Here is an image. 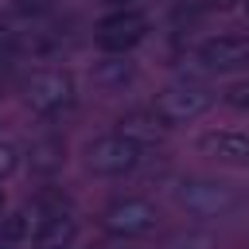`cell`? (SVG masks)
<instances>
[{"label": "cell", "instance_id": "cell-6", "mask_svg": "<svg viewBox=\"0 0 249 249\" xmlns=\"http://www.w3.org/2000/svg\"><path fill=\"white\" fill-rule=\"evenodd\" d=\"M148 35H152V19L144 8H117L93 23V43L101 54H132Z\"/></svg>", "mask_w": 249, "mask_h": 249}, {"label": "cell", "instance_id": "cell-5", "mask_svg": "<svg viewBox=\"0 0 249 249\" xmlns=\"http://www.w3.org/2000/svg\"><path fill=\"white\" fill-rule=\"evenodd\" d=\"M152 109H156V117H160L167 128H179V124L202 121V117L214 109V93H210L202 82L179 78V82H167V86L156 93Z\"/></svg>", "mask_w": 249, "mask_h": 249}, {"label": "cell", "instance_id": "cell-18", "mask_svg": "<svg viewBox=\"0 0 249 249\" xmlns=\"http://www.w3.org/2000/svg\"><path fill=\"white\" fill-rule=\"evenodd\" d=\"M105 12H117V8H140V0H97Z\"/></svg>", "mask_w": 249, "mask_h": 249}, {"label": "cell", "instance_id": "cell-7", "mask_svg": "<svg viewBox=\"0 0 249 249\" xmlns=\"http://www.w3.org/2000/svg\"><path fill=\"white\" fill-rule=\"evenodd\" d=\"M195 62L202 74H249V35H206L195 47Z\"/></svg>", "mask_w": 249, "mask_h": 249}, {"label": "cell", "instance_id": "cell-17", "mask_svg": "<svg viewBox=\"0 0 249 249\" xmlns=\"http://www.w3.org/2000/svg\"><path fill=\"white\" fill-rule=\"evenodd\" d=\"M16 54H19V39H16V31H12L8 23H0V66L12 62Z\"/></svg>", "mask_w": 249, "mask_h": 249}, {"label": "cell", "instance_id": "cell-15", "mask_svg": "<svg viewBox=\"0 0 249 249\" xmlns=\"http://www.w3.org/2000/svg\"><path fill=\"white\" fill-rule=\"evenodd\" d=\"M160 249H210V237H206L202 230H179V233H171Z\"/></svg>", "mask_w": 249, "mask_h": 249}, {"label": "cell", "instance_id": "cell-8", "mask_svg": "<svg viewBox=\"0 0 249 249\" xmlns=\"http://www.w3.org/2000/svg\"><path fill=\"white\" fill-rule=\"evenodd\" d=\"M78 241V214L66 202H39L35 206V249H62Z\"/></svg>", "mask_w": 249, "mask_h": 249}, {"label": "cell", "instance_id": "cell-14", "mask_svg": "<svg viewBox=\"0 0 249 249\" xmlns=\"http://www.w3.org/2000/svg\"><path fill=\"white\" fill-rule=\"evenodd\" d=\"M222 105L233 109V113H241V117H249V74L233 78V82L222 89Z\"/></svg>", "mask_w": 249, "mask_h": 249}, {"label": "cell", "instance_id": "cell-3", "mask_svg": "<svg viewBox=\"0 0 249 249\" xmlns=\"http://www.w3.org/2000/svg\"><path fill=\"white\" fill-rule=\"evenodd\" d=\"M19 97L39 121H58L78 105V82H74L70 70L43 66V70H31L19 82Z\"/></svg>", "mask_w": 249, "mask_h": 249}, {"label": "cell", "instance_id": "cell-2", "mask_svg": "<svg viewBox=\"0 0 249 249\" xmlns=\"http://www.w3.org/2000/svg\"><path fill=\"white\" fill-rule=\"evenodd\" d=\"M152 148L132 140L128 132L121 128H109V132H97L82 144V167L97 179H124L132 171H140L148 163Z\"/></svg>", "mask_w": 249, "mask_h": 249}, {"label": "cell", "instance_id": "cell-22", "mask_svg": "<svg viewBox=\"0 0 249 249\" xmlns=\"http://www.w3.org/2000/svg\"><path fill=\"white\" fill-rule=\"evenodd\" d=\"M62 249H74V245H62Z\"/></svg>", "mask_w": 249, "mask_h": 249}, {"label": "cell", "instance_id": "cell-1", "mask_svg": "<svg viewBox=\"0 0 249 249\" xmlns=\"http://www.w3.org/2000/svg\"><path fill=\"white\" fill-rule=\"evenodd\" d=\"M171 202L183 218H195V222H222L230 214L241 210V191L237 183L230 179H218V175H179L171 183Z\"/></svg>", "mask_w": 249, "mask_h": 249}, {"label": "cell", "instance_id": "cell-20", "mask_svg": "<svg viewBox=\"0 0 249 249\" xmlns=\"http://www.w3.org/2000/svg\"><path fill=\"white\" fill-rule=\"evenodd\" d=\"M121 249H140V245H128V241H121Z\"/></svg>", "mask_w": 249, "mask_h": 249}, {"label": "cell", "instance_id": "cell-4", "mask_svg": "<svg viewBox=\"0 0 249 249\" xmlns=\"http://www.w3.org/2000/svg\"><path fill=\"white\" fill-rule=\"evenodd\" d=\"M101 230L117 241H140L160 230V206L148 195H117L101 210Z\"/></svg>", "mask_w": 249, "mask_h": 249}, {"label": "cell", "instance_id": "cell-16", "mask_svg": "<svg viewBox=\"0 0 249 249\" xmlns=\"http://www.w3.org/2000/svg\"><path fill=\"white\" fill-rule=\"evenodd\" d=\"M19 160H23V156H19V148H16L12 140H0V183H4V179H12V175L19 171Z\"/></svg>", "mask_w": 249, "mask_h": 249}, {"label": "cell", "instance_id": "cell-10", "mask_svg": "<svg viewBox=\"0 0 249 249\" xmlns=\"http://www.w3.org/2000/svg\"><path fill=\"white\" fill-rule=\"evenodd\" d=\"M136 78H140V70H136V62L128 54H101L93 62V70H89V82L101 93H124Z\"/></svg>", "mask_w": 249, "mask_h": 249}, {"label": "cell", "instance_id": "cell-11", "mask_svg": "<svg viewBox=\"0 0 249 249\" xmlns=\"http://www.w3.org/2000/svg\"><path fill=\"white\" fill-rule=\"evenodd\" d=\"M31 237H35V206L31 210L16 206V210L0 214V245L4 249H23V245H31Z\"/></svg>", "mask_w": 249, "mask_h": 249}, {"label": "cell", "instance_id": "cell-23", "mask_svg": "<svg viewBox=\"0 0 249 249\" xmlns=\"http://www.w3.org/2000/svg\"><path fill=\"white\" fill-rule=\"evenodd\" d=\"M0 249H4V245H0Z\"/></svg>", "mask_w": 249, "mask_h": 249}, {"label": "cell", "instance_id": "cell-13", "mask_svg": "<svg viewBox=\"0 0 249 249\" xmlns=\"http://www.w3.org/2000/svg\"><path fill=\"white\" fill-rule=\"evenodd\" d=\"M27 163H31V171H39V175H54V171L66 163V144H62L58 136H43V140L31 144Z\"/></svg>", "mask_w": 249, "mask_h": 249}, {"label": "cell", "instance_id": "cell-19", "mask_svg": "<svg viewBox=\"0 0 249 249\" xmlns=\"http://www.w3.org/2000/svg\"><path fill=\"white\" fill-rule=\"evenodd\" d=\"M0 214H4V187H0Z\"/></svg>", "mask_w": 249, "mask_h": 249}, {"label": "cell", "instance_id": "cell-12", "mask_svg": "<svg viewBox=\"0 0 249 249\" xmlns=\"http://www.w3.org/2000/svg\"><path fill=\"white\" fill-rule=\"evenodd\" d=\"M117 128H121V132H128L132 140L148 144V148H156V140H163V132H167V124L156 117V109H136V113H124V117L117 121Z\"/></svg>", "mask_w": 249, "mask_h": 249}, {"label": "cell", "instance_id": "cell-9", "mask_svg": "<svg viewBox=\"0 0 249 249\" xmlns=\"http://www.w3.org/2000/svg\"><path fill=\"white\" fill-rule=\"evenodd\" d=\"M195 152L218 167H249V132L245 128H206L195 136Z\"/></svg>", "mask_w": 249, "mask_h": 249}, {"label": "cell", "instance_id": "cell-21", "mask_svg": "<svg viewBox=\"0 0 249 249\" xmlns=\"http://www.w3.org/2000/svg\"><path fill=\"white\" fill-rule=\"evenodd\" d=\"M245 16H249V0H245Z\"/></svg>", "mask_w": 249, "mask_h": 249}]
</instances>
